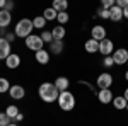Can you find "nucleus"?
<instances>
[{
  "label": "nucleus",
  "mask_w": 128,
  "mask_h": 126,
  "mask_svg": "<svg viewBox=\"0 0 128 126\" xmlns=\"http://www.w3.org/2000/svg\"><path fill=\"white\" fill-rule=\"evenodd\" d=\"M38 96H40V99L43 102L51 104V102H56V101H58L60 92L56 90L55 84H51V82H43L40 87H38Z\"/></svg>",
  "instance_id": "1"
},
{
  "label": "nucleus",
  "mask_w": 128,
  "mask_h": 126,
  "mask_svg": "<svg viewBox=\"0 0 128 126\" xmlns=\"http://www.w3.org/2000/svg\"><path fill=\"white\" fill-rule=\"evenodd\" d=\"M58 107L62 111H65V113H68V111H74L75 109V104H77V99L74 96V92H70V90H65V92H60L58 96Z\"/></svg>",
  "instance_id": "2"
},
{
  "label": "nucleus",
  "mask_w": 128,
  "mask_h": 126,
  "mask_svg": "<svg viewBox=\"0 0 128 126\" xmlns=\"http://www.w3.org/2000/svg\"><path fill=\"white\" fill-rule=\"evenodd\" d=\"M32 29H34V26H32V20L31 19H20L17 20V24H16V27H14V34H16V38H29L31 34H32Z\"/></svg>",
  "instance_id": "3"
},
{
  "label": "nucleus",
  "mask_w": 128,
  "mask_h": 126,
  "mask_svg": "<svg viewBox=\"0 0 128 126\" xmlns=\"http://www.w3.org/2000/svg\"><path fill=\"white\" fill-rule=\"evenodd\" d=\"M24 44H26V48L31 49V51H34V53H38L41 49H44V43H43V39H41L40 34H31L29 38L24 39Z\"/></svg>",
  "instance_id": "4"
},
{
  "label": "nucleus",
  "mask_w": 128,
  "mask_h": 126,
  "mask_svg": "<svg viewBox=\"0 0 128 126\" xmlns=\"http://www.w3.org/2000/svg\"><path fill=\"white\" fill-rule=\"evenodd\" d=\"M111 85H113V75L109 72L99 73L98 78H96V87L99 90H102V89H111Z\"/></svg>",
  "instance_id": "5"
},
{
  "label": "nucleus",
  "mask_w": 128,
  "mask_h": 126,
  "mask_svg": "<svg viewBox=\"0 0 128 126\" xmlns=\"http://www.w3.org/2000/svg\"><path fill=\"white\" fill-rule=\"evenodd\" d=\"M111 56L114 60V65H125V63H128V49L118 48V49H114V53Z\"/></svg>",
  "instance_id": "6"
},
{
  "label": "nucleus",
  "mask_w": 128,
  "mask_h": 126,
  "mask_svg": "<svg viewBox=\"0 0 128 126\" xmlns=\"http://www.w3.org/2000/svg\"><path fill=\"white\" fill-rule=\"evenodd\" d=\"M99 53L102 55V56H111L113 53H114V44H113V41L111 39H102L101 43H99Z\"/></svg>",
  "instance_id": "7"
},
{
  "label": "nucleus",
  "mask_w": 128,
  "mask_h": 126,
  "mask_svg": "<svg viewBox=\"0 0 128 126\" xmlns=\"http://www.w3.org/2000/svg\"><path fill=\"white\" fill-rule=\"evenodd\" d=\"M90 38L96 39L98 43H101L102 39H106V27H104V26H101V24L92 26V29H90Z\"/></svg>",
  "instance_id": "8"
},
{
  "label": "nucleus",
  "mask_w": 128,
  "mask_h": 126,
  "mask_svg": "<svg viewBox=\"0 0 128 126\" xmlns=\"http://www.w3.org/2000/svg\"><path fill=\"white\" fill-rule=\"evenodd\" d=\"M114 99V94L111 89H102V90H98V101L101 104H111Z\"/></svg>",
  "instance_id": "9"
},
{
  "label": "nucleus",
  "mask_w": 128,
  "mask_h": 126,
  "mask_svg": "<svg viewBox=\"0 0 128 126\" xmlns=\"http://www.w3.org/2000/svg\"><path fill=\"white\" fill-rule=\"evenodd\" d=\"M9 96L14 99V101H22L24 97H26V89L19 85V84H16V85H12L9 90Z\"/></svg>",
  "instance_id": "10"
},
{
  "label": "nucleus",
  "mask_w": 128,
  "mask_h": 126,
  "mask_svg": "<svg viewBox=\"0 0 128 126\" xmlns=\"http://www.w3.org/2000/svg\"><path fill=\"white\" fill-rule=\"evenodd\" d=\"M12 55V44L5 38H0V60H7Z\"/></svg>",
  "instance_id": "11"
},
{
  "label": "nucleus",
  "mask_w": 128,
  "mask_h": 126,
  "mask_svg": "<svg viewBox=\"0 0 128 126\" xmlns=\"http://www.w3.org/2000/svg\"><path fill=\"white\" fill-rule=\"evenodd\" d=\"M20 56H19V53H12L9 58L5 60V67L9 68V70H16V68H19L20 67Z\"/></svg>",
  "instance_id": "12"
},
{
  "label": "nucleus",
  "mask_w": 128,
  "mask_h": 126,
  "mask_svg": "<svg viewBox=\"0 0 128 126\" xmlns=\"http://www.w3.org/2000/svg\"><path fill=\"white\" fill-rule=\"evenodd\" d=\"M10 22H12V12H7V10H0V29H5L10 26Z\"/></svg>",
  "instance_id": "13"
},
{
  "label": "nucleus",
  "mask_w": 128,
  "mask_h": 126,
  "mask_svg": "<svg viewBox=\"0 0 128 126\" xmlns=\"http://www.w3.org/2000/svg\"><path fill=\"white\" fill-rule=\"evenodd\" d=\"M53 84H55V87H56L58 92H65V90H68V87H70V80L67 77H56V80H55Z\"/></svg>",
  "instance_id": "14"
},
{
  "label": "nucleus",
  "mask_w": 128,
  "mask_h": 126,
  "mask_svg": "<svg viewBox=\"0 0 128 126\" xmlns=\"http://www.w3.org/2000/svg\"><path fill=\"white\" fill-rule=\"evenodd\" d=\"M34 58H36V61L40 65H48L50 60H51V55H50V51H46V49H41V51H38L34 55Z\"/></svg>",
  "instance_id": "15"
},
{
  "label": "nucleus",
  "mask_w": 128,
  "mask_h": 126,
  "mask_svg": "<svg viewBox=\"0 0 128 126\" xmlns=\"http://www.w3.org/2000/svg\"><path fill=\"white\" fill-rule=\"evenodd\" d=\"M51 34H53V41H63V38L67 36V29L63 26H55L51 29Z\"/></svg>",
  "instance_id": "16"
},
{
  "label": "nucleus",
  "mask_w": 128,
  "mask_h": 126,
  "mask_svg": "<svg viewBox=\"0 0 128 126\" xmlns=\"http://www.w3.org/2000/svg\"><path fill=\"white\" fill-rule=\"evenodd\" d=\"M84 49L87 51V53H99V43L96 41V39H92V38H89L87 41H86V44H84Z\"/></svg>",
  "instance_id": "17"
},
{
  "label": "nucleus",
  "mask_w": 128,
  "mask_h": 126,
  "mask_svg": "<svg viewBox=\"0 0 128 126\" xmlns=\"http://www.w3.org/2000/svg\"><path fill=\"white\" fill-rule=\"evenodd\" d=\"M50 48V55H62L63 53V41H53L51 44H48Z\"/></svg>",
  "instance_id": "18"
},
{
  "label": "nucleus",
  "mask_w": 128,
  "mask_h": 126,
  "mask_svg": "<svg viewBox=\"0 0 128 126\" xmlns=\"http://www.w3.org/2000/svg\"><path fill=\"white\" fill-rule=\"evenodd\" d=\"M113 106H114V109H118V111H123V109H126V99L123 96H114V99H113V102H111Z\"/></svg>",
  "instance_id": "19"
},
{
  "label": "nucleus",
  "mask_w": 128,
  "mask_h": 126,
  "mask_svg": "<svg viewBox=\"0 0 128 126\" xmlns=\"http://www.w3.org/2000/svg\"><path fill=\"white\" fill-rule=\"evenodd\" d=\"M111 12V17H109V20H113V22H120V20L123 19V9H120L118 5H114L113 9L109 10Z\"/></svg>",
  "instance_id": "20"
},
{
  "label": "nucleus",
  "mask_w": 128,
  "mask_h": 126,
  "mask_svg": "<svg viewBox=\"0 0 128 126\" xmlns=\"http://www.w3.org/2000/svg\"><path fill=\"white\" fill-rule=\"evenodd\" d=\"M32 26H34V29H38V31H44L46 29V19L43 15H36L32 19Z\"/></svg>",
  "instance_id": "21"
},
{
  "label": "nucleus",
  "mask_w": 128,
  "mask_h": 126,
  "mask_svg": "<svg viewBox=\"0 0 128 126\" xmlns=\"http://www.w3.org/2000/svg\"><path fill=\"white\" fill-rule=\"evenodd\" d=\"M51 7L56 10L58 14L60 12H67V9H68V2H67V0H55Z\"/></svg>",
  "instance_id": "22"
},
{
  "label": "nucleus",
  "mask_w": 128,
  "mask_h": 126,
  "mask_svg": "<svg viewBox=\"0 0 128 126\" xmlns=\"http://www.w3.org/2000/svg\"><path fill=\"white\" fill-rule=\"evenodd\" d=\"M19 113H20V111H19V107L16 106V104H9V106L5 107V114H7V116H9L12 121L16 119V116H17Z\"/></svg>",
  "instance_id": "23"
},
{
  "label": "nucleus",
  "mask_w": 128,
  "mask_h": 126,
  "mask_svg": "<svg viewBox=\"0 0 128 126\" xmlns=\"http://www.w3.org/2000/svg\"><path fill=\"white\" fill-rule=\"evenodd\" d=\"M56 15H58V12L53 9V7H48V9H44V12H43V17L46 19V22L48 20H56Z\"/></svg>",
  "instance_id": "24"
},
{
  "label": "nucleus",
  "mask_w": 128,
  "mask_h": 126,
  "mask_svg": "<svg viewBox=\"0 0 128 126\" xmlns=\"http://www.w3.org/2000/svg\"><path fill=\"white\" fill-rule=\"evenodd\" d=\"M10 82H9V78H5V77H0V94H5V92H9L10 90Z\"/></svg>",
  "instance_id": "25"
},
{
  "label": "nucleus",
  "mask_w": 128,
  "mask_h": 126,
  "mask_svg": "<svg viewBox=\"0 0 128 126\" xmlns=\"http://www.w3.org/2000/svg\"><path fill=\"white\" fill-rule=\"evenodd\" d=\"M41 39H43V43H44V44H51V43H53V34H51V31H41Z\"/></svg>",
  "instance_id": "26"
},
{
  "label": "nucleus",
  "mask_w": 128,
  "mask_h": 126,
  "mask_svg": "<svg viewBox=\"0 0 128 126\" xmlns=\"http://www.w3.org/2000/svg\"><path fill=\"white\" fill-rule=\"evenodd\" d=\"M68 20H70V15L67 14V12H60L58 15H56V22H58V26H65Z\"/></svg>",
  "instance_id": "27"
},
{
  "label": "nucleus",
  "mask_w": 128,
  "mask_h": 126,
  "mask_svg": "<svg viewBox=\"0 0 128 126\" xmlns=\"http://www.w3.org/2000/svg\"><path fill=\"white\" fill-rule=\"evenodd\" d=\"M10 123H14V121H12L5 113H0V126H9Z\"/></svg>",
  "instance_id": "28"
},
{
  "label": "nucleus",
  "mask_w": 128,
  "mask_h": 126,
  "mask_svg": "<svg viewBox=\"0 0 128 126\" xmlns=\"http://www.w3.org/2000/svg\"><path fill=\"white\" fill-rule=\"evenodd\" d=\"M116 5V0H102V5H101V9L104 10H111L113 7Z\"/></svg>",
  "instance_id": "29"
},
{
  "label": "nucleus",
  "mask_w": 128,
  "mask_h": 126,
  "mask_svg": "<svg viewBox=\"0 0 128 126\" xmlns=\"http://www.w3.org/2000/svg\"><path fill=\"white\" fill-rule=\"evenodd\" d=\"M98 15L101 17V19L109 20V17H111V12H109V10H104V9H99V10H98Z\"/></svg>",
  "instance_id": "30"
},
{
  "label": "nucleus",
  "mask_w": 128,
  "mask_h": 126,
  "mask_svg": "<svg viewBox=\"0 0 128 126\" xmlns=\"http://www.w3.org/2000/svg\"><path fill=\"white\" fill-rule=\"evenodd\" d=\"M102 65L106 68H111L113 65H114V60H113V56H104L102 58Z\"/></svg>",
  "instance_id": "31"
},
{
  "label": "nucleus",
  "mask_w": 128,
  "mask_h": 126,
  "mask_svg": "<svg viewBox=\"0 0 128 126\" xmlns=\"http://www.w3.org/2000/svg\"><path fill=\"white\" fill-rule=\"evenodd\" d=\"M116 5L120 9H126L128 7V0H116Z\"/></svg>",
  "instance_id": "32"
},
{
  "label": "nucleus",
  "mask_w": 128,
  "mask_h": 126,
  "mask_svg": "<svg viewBox=\"0 0 128 126\" xmlns=\"http://www.w3.org/2000/svg\"><path fill=\"white\" fill-rule=\"evenodd\" d=\"M4 38L7 39V41H9L10 44H12V41L16 39V34H14V32H5V36H4Z\"/></svg>",
  "instance_id": "33"
},
{
  "label": "nucleus",
  "mask_w": 128,
  "mask_h": 126,
  "mask_svg": "<svg viewBox=\"0 0 128 126\" xmlns=\"http://www.w3.org/2000/svg\"><path fill=\"white\" fill-rule=\"evenodd\" d=\"M12 9H14V3L12 2H5V10L7 12H12Z\"/></svg>",
  "instance_id": "34"
},
{
  "label": "nucleus",
  "mask_w": 128,
  "mask_h": 126,
  "mask_svg": "<svg viewBox=\"0 0 128 126\" xmlns=\"http://www.w3.org/2000/svg\"><path fill=\"white\" fill-rule=\"evenodd\" d=\"M22 119H24V114H22V113H19V114L16 116V119H14V123H20Z\"/></svg>",
  "instance_id": "35"
},
{
  "label": "nucleus",
  "mask_w": 128,
  "mask_h": 126,
  "mask_svg": "<svg viewBox=\"0 0 128 126\" xmlns=\"http://www.w3.org/2000/svg\"><path fill=\"white\" fill-rule=\"evenodd\" d=\"M123 19H128V7L123 9Z\"/></svg>",
  "instance_id": "36"
},
{
  "label": "nucleus",
  "mask_w": 128,
  "mask_h": 126,
  "mask_svg": "<svg viewBox=\"0 0 128 126\" xmlns=\"http://www.w3.org/2000/svg\"><path fill=\"white\" fill-rule=\"evenodd\" d=\"M5 9V0H0V10Z\"/></svg>",
  "instance_id": "37"
},
{
  "label": "nucleus",
  "mask_w": 128,
  "mask_h": 126,
  "mask_svg": "<svg viewBox=\"0 0 128 126\" xmlns=\"http://www.w3.org/2000/svg\"><path fill=\"white\" fill-rule=\"evenodd\" d=\"M123 97H125V99H126V102H128V87L125 89V92H123Z\"/></svg>",
  "instance_id": "38"
},
{
  "label": "nucleus",
  "mask_w": 128,
  "mask_h": 126,
  "mask_svg": "<svg viewBox=\"0 0 128 126\" xmlns=\"http://www.w3.org/2000/svg\"><path fill=\"white\" fill-rule=\"evenodd\" d=\"M125 80L128 82V70H126V73H125Z\"/></svg>",
  "instance_id": "39"
},
{
  "label": "nucleus",
  "mask_w": 128,
  "mask_h": 126,
  "mask_svg": "<svg viewBox=\"0 0 128 126\" xmlns=\"http://www.w3.org/2000/svg\"><path fill=\"white\" fill-rule=\"evenodd\" d=\"M9 126H19V125H16V123H10V125Z\"/></svg>",
  "instance_id": "40"
},
{
  "label": "nucleus",
  "mask_w": 128,
  "mask_h": 126,
  "mask_svg": "<svg viewBox=\"0 0 128 126\" xmlns=\"http://www.w3.org/2000/svg\"><path fill=\"white\" fill-rule=\"evenodd\" d=\"M126 109H128V104H126Z\"/></svg>",
  "instance_id": "41"
}]
</instances>
